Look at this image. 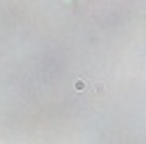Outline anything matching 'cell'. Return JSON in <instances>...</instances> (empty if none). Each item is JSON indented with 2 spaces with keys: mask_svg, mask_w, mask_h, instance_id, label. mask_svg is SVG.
<instances>
[{
  "mask_svg": "<svg viewBox=\"0 0 146 144\" xmlns=\"http://www.w3.org/2000/svg\"><path fill=\"white\" fill-rule=\"evenodd\" d=\"M85 85H87L85 80H83V78H78V80H76V85H73V87H76V90H85Z\"/></svg>",
  "mask_w": 146,
  "mask_h": 144,
  "instance_id": "1",
  "label": "cell"
}]
</instances>
